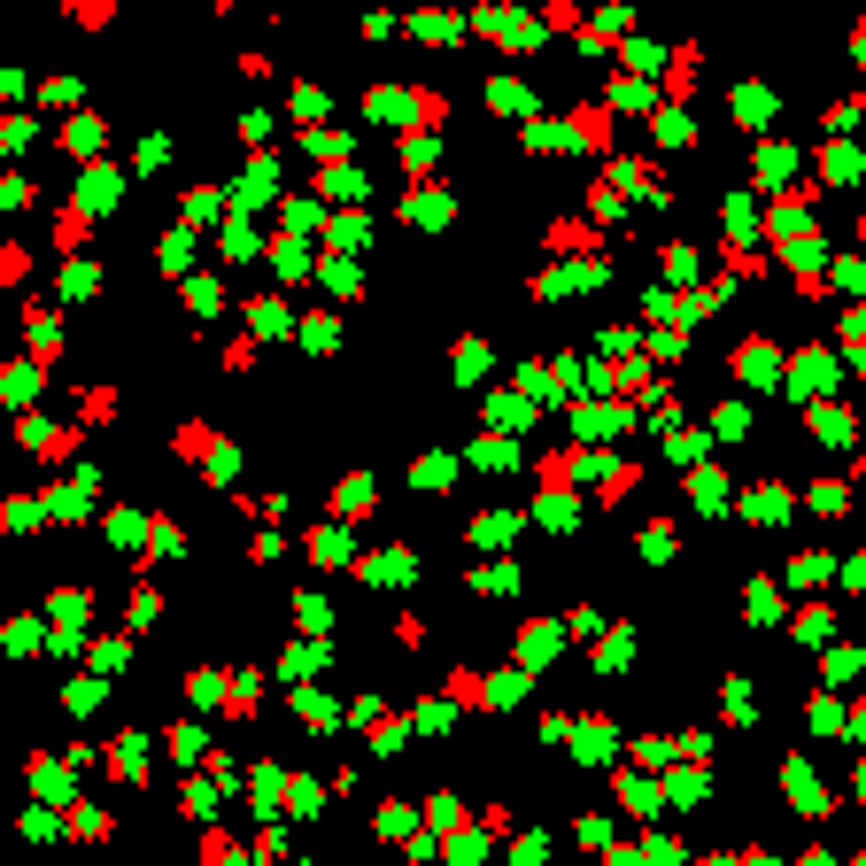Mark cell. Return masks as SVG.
<instances>
[{
	"mask_svg": "<svg viewBox=\"0 0 866 866\" xmlns=\"http://www.w3.org/2000/svg\"><path fill=\"white\" fill-rule=\"evenodd\" d=\"M441 696H449L457 712H495V681H488V673H472V665H457V673L441 681Z\"/></svg>",
	"mask_w": 866,
	"mask_h": 866,
	"instance_id": "1",
	"label": "cell"
},
{
	"mask_svg": "<svg viewBox=\"0 0 866 866\" xmlns=\"http://www.w3.org/2000/svg\"><path fill=\"white\" fill-rule=\"evenodd\" d=\"M565 124H573V147H588V155H611V109H604V101H580Z\"/></svg>",
	"mask_w": 866,
	"mask_h": 866,
	"instance_id": "2",
	"label": "cell"
},
{
	"mask_svg": "<svg viewBox=\"0 0 866 866\" xmlns=\"http://www.w3.org/2000/svg\"><path fill=\"white\" fill-rule=\"evenodd\" d=\"M774 364H781L774 341H743L735 356H727V372H735V379H751V387H766V379H774Z\"/></svg>",
	"mask_w": 866,
	"mask_h": 866,
	"instance_id": "3",
	"label": "cell"
},
{
	"mask_svg": "<svg viewBox=\"0 0 866 866\" xmlns=\"http://www.w3.org/2000/svg\"><path fill=\"white\" fill-rule=\"evenodd\" d=\"M86 240H93V209L86 202H62L55 209V248H62V256H78Z\"/></svg>",
	"mask_w": 866,
	"mask_h": 866,
	"instance_id": "4",
	"label": "cell"
},
{
	"mask_svg": "<svg viewBox=\"0 0 866 866\" xmlns=\"http://www.w3.org/2000/svg\"><path fill=\"white\" fill-rule=\"evenodd\" d=\"M549 248H557V256H596V248H604V232L565 217V225H549Z\"/></svg>",
	"mask_w": 866,
	"mask_h": 866,
	"instance_id": "5",
	"label": "cell"
},
{
	"mask_svg": "<svg viewBox=\"0 0 866 866\" xmlns=\"http://www.w3.org/2000/svg\"><path fill=\"white\" fill-rule=\"evenodd\" d=\"M217 449H225V441H217V433H209L202 418H186V426L171 433V457H202V464H209V457H217Z\"/></svg>",
	"mask_w": 866,
	"mask_h": 866,
	"instance_id": "6",
	"label": "cell"
},
{
	"mask_svg": "<svg viewBox=\"0 0 866 866\" xmlns=\"http://www.w3.org/2000/svg\"><path fill=\"white\" fill-rule=\"evenodd\" d=\"M720 271H727V279H766V271H774V256H758V248H743V240H727V248H720Z\"/></svg>",
	"mask_w": 866,
	"mask_h": 866,
	"instance_id": "7",
	"label": "cell"
},
{
	"mask_svg": "<svg viewBox=\"0 0 866 866\" xmlns=\"http://www.w3.org/2000/svg\"><path fill=\"white\" fill-rule=\"evenodd\" d=\"M372 503H379V488L364 480V472H348V480H341V495H333V511H341V519H364Z\"/></svg>",
	"mask_w": 866,
	"mask_h": 866,
	"instance_id": "8",
	"label": "cell"
},
{
	"mask_svg": "<svg viewBox=\"0 0 866 866\" xmlns=\"http://www.w3.org/2000/svg\"><path fill=\"white\" fill-rule=\"evenodd\" d=\"M31 781H39V797H47V805H62V812H70V774H62V766H55L47 751L31 758Z\"/></svg>",
	"mask_w": 866,
	"mask_h": 866,
	"instance_id": "9",
	"label": "cell"
},
{
	"mask_svg": "<svg viewBox=\"0 0 866 866\" xmlns=\"http://www.w3.org/2000/svg\"><path fill=\"white\" fill-rule=\"evenodd\" d=\"M665 93H673V109L696 93V47H681V55H665Z\"/></svg>",
	"mask_w": 866,
	"mask_h": 866,
	"instance_id": "10",
	"label": "cell"
},
{
	"mask_svg": "<svg viewBox=\"0 0 866 866\" xmlns=\"http://www.w3.org/2000/svg\"><path fill=\"white\" fill-rule=\"evenodd\" d=\"M635 488H642V464H611V472H604V495H596V503H604V511H619V503H627Z\"/></svg>",
	"mask_w": 866,
	"mask_h": 866,
	"instance_id": "11",
	"label": "cell"
},
{
	"mask_svg": "<svg viewBox=\"0 0 866 866\" xmlns=\"http://www.w3.org/2000/svg\"><path fill=\"white\" fill-rule=\"evenodd\" d=\"M805 503L820 511V519H836V511H851V488H843V480H812V488H805Z\"/></svg>",
	"mask_w": 866,
	"mask_h": 866,
	"instance_id": "12",
	"label": "cell"
},
{
	"mask_svg": "<svg viewBox=\"0 0 866 866\" xmlns=\"http://www.w3.org/2000/svg\"><path fill=\"white\" fill-rule=\"evenodd\" d=\"M403 209H410V225H449V194H426V186H418Z\"/></svg>",
	"mask_w": 866,
	"mask_h": 866,
	"instance_id": "13",
	"label": "cell"
},
{
	"mask_svg": "<svg viewBox=\"0 0 866 866\" xmlns=\"http://www.w3.org/2000/svg\"><path fill=\"white\" fill-rule=\"evenodd\" d=\"M433 155H441V132H410V140H403V171L418 178V171L433 163Z\"/></svg>",
	"mask_w": 866,
	"mask_h": 866,
	"instance_id": "14",
	"label": "cell"
},
{
	"mask_svg": "<svg viewBox=\"0 0 866 866\" xmlns=\"http://www.w3.org/2000/svg\"><path fill=\"white\" fill-rule=\"evenodd\" d=\"M225 712L256 720V673H232V681H225Z\"/></svg>",
	"mask_w": 866,
	"mask_h": 866,
	"instance_id": "15",
	"label": "cell"
},
{
	"mask_svg": "<svg viewBox=\"0 0 866 866\" xmlns=\"http://www.w3.org/2000/svg\"><path fill=\"white\" fill-rule=\"evenodd\" d=\"M426 828H433V836H464V820H457V797H426Z\"/></svg>",
	"mask_w": 866,
	"mask_h": 866,
	"instance_id": "16",
	"label": "cell"
},
{
	"mask_svg": "<svg viewBox=\"0 0 866 866\" xmlns=\"http://www.w3.org/2000/svg\"><path fill=\"white\" fill-rule=\"evenodd\" d=\"M78 418H86V426L116 418V387H86V395H78Z\"/></svg>",
	"mask_w": 866,
	"mask_h": 866,
	"instance_id": "17",
	"label": "cell"
},
{
	"mask_svg": "<svg viewBox=\"0 0 866 866\" xmlns=\"http://www.w3.org/2000/svg\"><path fill=\"white\" fill-rule=\"evenodd\" d=\"M828 619H836L828 604H805L797 611V642H828Z\"/></svg>",
	"mask_w": 866,
	"mask_h": 866,
	"instance_id": "18",
	"label": "cell"
},
{
	"mask_svg": "<svg viewBox=\"0 0 866 866\" xmlns=\"http://www.w3.org/2000/svg\"><path fill=\"white\" fill-rule=\"evenodd\" d=\"M781 495H789V488H774V480H766V488H751V503H743V511H751V519H781V511H789Z\"/></svg>",
	"mask_w": 866,
	"mask_h": 866,
	"instance_id": "19",
	"label": "cell"
},
{
	"mask_svg": "<svg viewBox=\"0 0 866 866\" xmlns=\"http://www.w3.org/2000/svg\"><path fill=\"white\" fill-rule=\"evenodd\" d=\"M248 318H256L263 333H279V325H287V302H279V294H256V302H248Z\"/></svg>",
	"mask_w": 866,
	"mask_h": 866,
	"instance_id": "20",
	"label": "cell"
},
{
	"mask_svg": "<svg viewBox=\"0 0 866 866\" xmlns=\"http://www.w3.org/2000/svg\"><path fill=\"white\" fill-rule=\"evenodd\" d=\"M62 140L78 147V155H93V147H101V116H70V132H62Z\"/></svg>",
	"mask_w": 866,
	"mask_h": 866,
	"instance_id": "21",
	"label": "cell"
},
{
	"mask_svg": "<svg viewBox=\"0 0 866 866\" xmlns=\"http://www.w3.org/2000/svg\"><path fill=\"white\" fill-rule=\"evenodd\" d=\"M689 132H696V124H689V109H658V140H665V147H673V140L689 147Z\"/></svg>",
	"mask_w": 866,
	"mask_h": 866,
	"instance_id": "22",
	"label": "cell"
},
{
	"mask_svg": "<svg viewBox=\"0 0 866 866\" xmlns=\"http://www.w3.org/2000/svg\"><path fill=\"white\" fill-rule=\"evenodd\" d=\"M109 766H116V774H124V781L140 774V735H116V751H109Z\"/></svg>",
	"mask_w": 866,
	"mask_h": 866,
	"instance_id": "23",
	"label": "cell"
},
{
	"mask_svg": "<svg viewBox=\"0 0 866 866\" xmlns=\"http://www.w3.org/2000/svg\"><path fill=\"white\" fill-rule=\"evenodd\" d=\"M186 263H194V232H171L163 240V271H186Z\"/></svg>",
	"mask_w": 866,
	"mask_h": 866,
	"instance_id": "24",
	"label": "cell"
},
{
	"mask_svg": "<svg viewBox=\"0 0 866 866\" xmlns=\"http://www.w3.org/2000/svg\"><path fill=\"white\" fill-rule=\"evenodd\" d=\"M209 751V743H202V727H186V720H178L171 727V758H202Z\"/></svg>",
	"mask_w": 866,
	"mask_h": 866,
	"instance_id": "25",
	"label": "cell"
},
{
	"mask_svg": "<svg viewBox=\"0 0 866 866\" xmlns=\"http://www.w3.org/2000/svg\"><path fill=\"white\" fill-rule=\"evenodd\" d=\"M642 549H650V557L665 565V557H673V519H650V534H642Z\"/></svg>",
	"mask_w": 866,
	"mask_h": 866,
	"instance_id": "26",
	"label": "cell"
},
{
	"mask_svg": "<svg viewBox=\"0 0 866 866\" xmlns=\"http://www.w3.org/2000/svg\"><path fill=\"white\" fill-rule=\"evenodd\" d=\"M294 611H302V627H310V635H325V619H333V611L318 604V596H310V588H302V596H294Z\"/></svg>",
	"mask_w": 866,
	"mask_h": 866,
	"instance_id": "27",
	"label": "cell"
},
{
	"mask_svg": "<svg viewBox=\"0 0 866 866\" xmlns=\"http://www.w3.org/2000/svg\"><path fill=\"white\" fill-rule=\"evenodd\" d=\"M712 426H720V441H743V433H751V410H735V403H727Z\"/></svg>",
	"mask_w": 866,
	"mask_h": 866,
	"instance_id": "28",
	"label": "cell"
},
{
	"mask_svg": "<svg viewBox=\"0 0 866 866\" xmlns=\"http://www.w3.org/2000/svg\"><path fill=\"white\" fill-rule=\"evenodd\" d=\"M310 549H318V565H348V557H341V534H333V526H318V534H310Z\"/></svg>",
	"mask_w": 866,
	"mask_h": 866,
	"instance_id": "29",
	"label": "cell"
},
{
	"mask_svg": "<svg viewBox=\"0 0 866 866\" xmlns=\"http://www.w3.org/2000/svg\"><path fill=\"white\" fill-rule=\"evenodd\" d=\"M333 341H341V325H333V318H310V325H302V348H333Z\"/></svg>",
	"mask_w": 866,
	"mask_h": 866,
	"instance_id": "30",
	"label": "cell"
},
{
	"mask_svg": "<svg viewBox=\"0 0 866 866\" xmlns=\"http://www.w3.org/2000/svg\"><path fill=\"white\" fill-rule=\"evenodd\" d=\"M0 279H8V287H24V279H31V256H24V248H8V256H0Z\"/></svg>",
	"mask_w": 866,
	"mask_h": 866,
	"instance_id": "31",
	"label": "cell"
},
{
	"mask_svg": "<svg viewBox=\"0 0 866 866\" xmlns=\"http://www.w3.org/2000/svg\"><path fill=\"white\" fill-rule=\"evenodd\" d=\"M225 364H232V372H248V364H256V333H240V341H225Z\"/></svg>",
	"mask_w": 866,
	"mask_h": 866,
	"instance_id": "32",
	"label": "cell"
},
{
	"mask_svg": "<svg viewBox=\"0 0 866 866\" xmlns=\"http://www.w3.org/2000/svg\"><path fill=\"white\" fill-rule=\"evenodd\" d=\"M820 573H828V557H820V549H805V557L789 565V580H797V588H805V580H820Z\"/></svg>",
	"mask_w": 866,
	"mask_h": 866,
	"instance_id": "33",
	"label": "cell"
},
{
	"mask_svg": "<svg viewBox=\"0 0 866 866\" xmlns=\"http://www.w3.org/2000/svg\"><path fill=\"white\" fill-rule=\"evenodd\" d=\"M511 526L519 519H472V542H511Z\"/></svg>",
	"mask_w": 866,
	"mask_h": 866,
	"instance_id": "34",
	"label": "cell"
},
{
	"mask_svg": "<svg viewBox=\"0 0 866 866\" xmlns=\"http://www.w3.org/2000/svg\"><path fill=\"white\" fill-rule=\"evenodd\" d=\"M820 441H851V418L843 410H820Z\"/></svg>",
	"mask_w": 866,
	"mask_h": 866,
	"instance_id": "35",
	"label": "cell"
},
{
	"mask_svg": "<svg viewBox=\"0 0 866 866\" xmlns=\"http://www.w3.org/2000/svg\"><path fill=\"white\" fill-rule=\"evenodd\" d=\"M395 642H403V650H418V642H426V619H410V611H403V619H395Z\"/></svg>",
	"mask_w": 866,
	"mask_h": 866,
	"instance_id": "36",
	"label": "cell"
},
{
	"mask_svg": "<svg viewBox=\"0 0 866 866\" xmlns=\"http://www.w3.org/2000/svg\"><path fill=\"white\" fill-rule=\"evenodd\" d=\"M797 866H836V859H828V851H805V859H797Z\"/></svg>",
	"mask_w": 866,
	"mask_h": 866,
	"instance_id": "37",
	"label": "cell"
},
{
	"mask_svg": "<svg viewBox=\"0 0 866 866\" xmlns=\"http://www.w3.org/2000/svg\"><path fill=\"white\" fill-rule=\"evenodd\" d=\"M851 55H859V62H866V31H859V39H851Z\"/></svg>",
	"mask_w": 866,
	"mask_h": 866,
	"instance_id": "38",
	"label": "cell"
},
{
	"mask_svg": "<svg viewBox=\"0 0 866 866\" xmlns=\"http://www.w3.org/2000/svg\"><path fill=\"white\" fill-rule=\"evenodd\" d=\"M859 240H866V209H859Z\"/></svg>",
	"mask_w": 866,
	"mask_h": 866,
	"instance_id": "39",
	"label": "cell"
},
{
	"mask_svg": "<svg viewBox=\"0 0 866 866\" xmlns=\"http://www.w3.org/2000/svg\"><path fill=\"white\" fill-rule=\"evenodd\" d=\"M851 866H866V851H859V859H851Z\"/></svg>",
	"mask_w": 866,
	"mask_h": 866,
	"instance_id": "40",
	"label": "cell"
}]
</instances>
